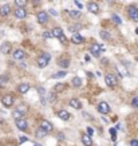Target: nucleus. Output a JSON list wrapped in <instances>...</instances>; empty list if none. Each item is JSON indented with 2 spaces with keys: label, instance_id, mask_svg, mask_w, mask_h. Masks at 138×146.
Wrapping results in <instances>:
<instances>
[{
  "label": "nucleus",
  "instance_id": "nucleus-1",
  "mask_svg": "<svg viewBox=\"0 0 138 146\" xmlns=\"http://www.w3.org/2000/svg\"><path fill=\"white\" fill-rule=\"evenodd\" d=\"M50 59H51V55H50L48 52L42 54V55L39 56V58H38V62H36L38 67H39V68H44L46 66L50 63Z\"/></svg>",
  "mask_w": 138,
  "mask_h": 146
},
{
  "label": "nucleus",
  "instance_id": "nucleus-2",
  "mask_svg": "<svg viewBox=\"0 0 138 146\" xmlns=\"http://www.w3.org/2000/svg\"><path fill=\"white\" fill-rule=\"evenodd\" d=\"M127 15H129V17L131 19L133 22H137L138 23V8L137 7L130 6L129 8H127Z\"/></svg>",
  "mask_w": 138,
  "mask_h": 146
},
{
  "label": "nucleus",
  "instance_id": "nucleus-3",
  "mask_svg": "<svg viewBox=\"0 0 138 146\" xmlns=\"http://www.w3.org/2000/svg\"><path fill=\"white\" fill-rule=\"evenodd\" d=\"M52 36H55V38H58L59 40H62V42H66V36H64V34H63V30H62V28H54V30H52Z\"/></svg>",
  "mask_w": 138,
  "mask_h": 146
},
{
  "label": "nucleus",
  "instance_id": "nucleus-4",
  "mask_svg": "<svg viewBox=\"0 0 138 146\" xmlns=\"http://www.w3.org/2000/svg\"><path fill=\"white\" fill-rule=\"evenodd\" d=\"M98 111L101 113V114H109V113H110V106H109L106 102H101L98 105Z\"/></svg>",
  "mask_w": 138,
  "mask_h": 146
},
{
  "label": "nucleus",
  "instance_id": "nucleus-5",
  "mask_svg": "<svg viewBox=\"0 0 138 146\" xmlns=\"http://www.w3.org/2000/svg\"><path fill=\"white\" fill-rule=\"evenodd\" d=\"M16 127H18L19 130H22V131H27V129H28L27 121H26V119H23V118L16 119Z\"/></svg>",
  "mask_w": 138,
  "mask_h": 146
},
{
  "label": "nucleus",
  "instance_id": "nucleus-6",
  "mask_svg": "<svg viewBox=\"0 0 138 146\" xmlns=\"http://www.w3.org/2000/svg\"><path fill=\"white\" fill-rule=\"evenodd\" d=\"M2 103L6 107H9V106H12V103H13V98H12V95H4L3 98H2Z\"/></svg>",
  "mask_w": 138,
  "mask_h": 146
},
{
  "label": "nucleus",
  "instance_id": "nucleus-7",
  "mask_svg": "<svg viewBox=\"0 0 138 146\" xmlns=\"http://www.w3.org/2000/svg\"><path fill=\"white\" fill-rule=\"evenodd\" d=\"M47 20H48V15H47V12L40 11L39 13H38V22H39L40 24H44V23H47Z\"/></svg>",
  "mask_w": 138,
  "mask_h": 146
},
{
  "label": "nucleus",
  "instance_id": "nucleus-8",
  "mask_svg": "<svg viewBox=\"0 0 138 146\" xmlns=\"http://www.w3.org/2000/svg\"><path fill=\"white\" fill-rule=\"evenodd\" d=\"M12 56H13V59H15V60H20V59H23V58L26 56V52H24L23 50L19 48V50H15V51H13V52H12Z\"/></svg>",
  "mask_w": 138,
  "mask_h": 146
},
{
  "label": "nucleus",
  "instance_id": "nucleus-9",
  "mask_svg": "<svg viewBox=\"0 0 138 146\" xmlns=\"http://www.w3.org/2000/svg\"><path fill=\"white\" fill-rule=\"evenodd\" d=\"M0 52H2V54H6V55L11 52V43L4 42V43L0 46Z\"/></svg>",
  "mask_w": 138,
  "mask_h": 146
},
{
  "label": "nucleus",
  "instance_id": "nucleus-10",
  "mask_svg": "<svg viewBox=\"0 0 138 146\" xmlns=\"http://www.w3.org/2000/svg\"><path fill=\"white\" fill-rule=\"evenodd\" d=\"M15 16L18 19H24L27 16V12H26V9L24 8H20V7H18V9H15Z\"/></svg>",
  "mask_w": 138,
  "mask_h": 146
},
{
  "label": "nucleus",
  "instance_id": "nucleus-11",
  "mask_svg": "<svg viewBox=\"0 0 138 146\" xmlns=\"http://www.w3.org/2000/svg\"><path fill=\"white\" fill-rule=\"evenodd\" d=\"M40 127L43 129V130H46L47 133H48V131H51V130H52V125L48 121H46V119H42V122H40Z\"/></svg>",
  "mask_w": 138,
  "mask_h": 146
},
{
  "label": "nucleus",
  "instance_id": "nucleus-12",
  "mask_svg": "<svg viewBox=\"0 0 138 146\" xmlns=\"http://www.w3.org/2000/svg\"><path fill=\"white\" fill-rule=\"evenodd\" d=\"M87 9L90 12H93V13H98L99 12V6L97 3H89L87 4Z\"/></svg>",
  "mask_w": 138,
  "mask_h": 146
},
{
  "label": "nucleus",
  "instance_id": "nucleus-13",
  "mask_svg": "<svg viewBox=\"0 0 138 146\" xmlns=\"http://www.w3.org/2000/svg\"><path fill=\"white\" fill-rule=\"evenodd\" d=\"M28 90H30V84H27V83H22L18 86V91L20 94H26Z\"/></svg>",
  "mask_w": 138,
  "mask_h": 146
},
{
  "label": "nucleus",
  "instance_id": "nucleus-14",
  "mask_svg": "<svg viewBox=\"0 0 138 146\" xmlns=\"http://www.w3.org/2000/svg\"><path fill=\"white\" fill-rule=\"evenodd\" d=\"M58 115H59V118L60 119H63V121H68L70 119V113L68 111H66V110H60L59 113H58Z\"/></svg>",
  "mask_w": 138,
  "mask_h": 146
},
{
  "label": "nucleus",
  "instance_id": "nucleus-15",
  "mask_svg": "<svg viewBox=\"0 0 138 146\" xmlns=\"http://www.w3.org/2000/svg\"><path fill=\"white\" fill-rule=\"evenodd\" d=\"M82 142L86 145V146H91V145H93V139H91V137H90V135L82 134Z\"/></svg>",
  "mask_w": 138,
  "mask_h": 146
},
{
  "label": "nucleus",
  "instance_id": "nucleus-16",
  "mask_svg": "<svg viewBox=\"0 0 138 146\" xmlns=\"http://www.w3.org/2000/svg\"><path fill=\"white\" fill-rule=\"evenodd\" d=\"M99 52H101V47H99L98 43H94L91 46V54L94 56H99Z\"/></svg>",
  "mask_w": 138,
  "mask_h": 146
},
{
  "label": "nucleus",
  "instance_id": "nucleus-17",
  "mask_svg": "<svg viewBox=\"0 0 138 146\" xmlns=\"http://www.w3.org/2000/svg\"><path fill=\"white\" fill-rule=\"evenodd\" d=\"M105 81H106V84H107V86H110V87H113L114 84H115V79H114L110 74H107L106 77H105Z\"/></svg>",
  "mask_w": 138,
  "mask_h": 146
},
{
  "label": "nucleus",
  "instance_id": "nucleus-18",
  "mask_svg": "<svg viewBox=\"0 0 138 146\" xmlns=\"http://www.w3.org/2000/svg\"><path fill=\"white\" fill-rule=\"evenodd\" d=\"M71 42H73L74 44H80L83 42V38L80 36L79 34H74L73 35V39H71Z\"/></svg>",
  "mask_w": 138,
  "mask_h": 146
},
{
  "label": "nucleus",
  "instance_id": "nucleus-19",
  "mask_svg": "<svg viewBox=\"0 0 138 146\" xmlns=\"http://www.w3.org/2000/svg\"><path fill=\"white\" fill-rule=\"evenodd\" d=\"M9 11H11L9 6H8V4H4V6L0 8V15H2V16H7L8 13H9Z\"/></svg>",
  "mask_w": 138,
  "mask_h": 146
},
{
  "label": "nucleus",
  "instance_id": "nucleus-20",
  "mask_svg": "<svg viewBox=\"0 0 138 146\" xmlns=\"http://www.w3.org/2000/svg\"><path fill=\"white\" fill-rule=\"evenodd\" d=\"M117 71H118V74H119L121 77H126V75L129 74V72H127V70L123 67L122 64H118V66H117Z\"/></svg>",
  "mask_w": 138,
  "mask_h": 146
},
{
  "label": "nucleus",
  "instance_id": "nucleus-21",
  "mask_svg": "<svg viewBox=\"0 0 138 146\" xmlns=\"http://www.w3.org/2000/svg\"><path fill=\"white\" fill-rule=\"evenodd\" d=\"M71 84H73L74 87H80L82 86V79L79 77H75V78H73V81H71Z\"/></svg>",
  "mask_w": 138,
  "mask_h": 146
},
{
  "label": "nucleus",
  "instance_id": "nucleus-22",
  "mask_svg": "<svg viewBox=\"0 0 138 146\" xmlns=\"http://www.w3.org/2000/svg\"><path fill=\"white\" fill-rule=\"evenodd\" d=\"M70 106L74 107V109H77V110H79L80 107H82V105H80V102L78 99H71L70 101Z\"/></svg>",
  "mask_w": 138,
  "mask_h": 146
},
{
  "label": "nucleus",
  "instance_id": "nucleus-23",
  "mask_svg": "<svg viewBox=\"0 0 138 146\" xmlns=\"http://www.w3.org/2000/svg\"><path fill=\"white\" fill-rule=\"evenodd\" d=\"M35 134H36V138H43L44 135L47 134V131H46V130H43L42 127H39V129L36 130V133H35Z\"/></svg>",
  "mask_w": 138,
  "mask_h": 146
},
{
  "label": "nucleus",
  "instance_id": "nucleus-24",
  "mask_svg": "<svg viewBox=\"0 0 138 146\" xmlns=\"http://www.w3.org/2000/svg\"><path fill=\"white\" fill-rule=\"evenodd\" d=\"M58 64L60 66V67H63V68H67L68 66H70V60L68 59H60Z\"/></svg>",
  "mask_w": 138,
  "mask_h": 146
},
{
  "label": "nucleus",
  "instance_id": "nucleus-25",
  "mask_svg": "<svg viewBox=\"0 0 138 146\" xmlns=\"http://www.w3.org/2000/svg\"><path fill=\"white\" fill-rule=\"evenodd\" d=\"M12 117H13L15 119H20L22 117H23L22 110H13V111H12Z\"/></svg>",
  "mask_w": 138,
  "mask_h": 146
},
{
  "label": "nucleus",
  "instance_id": "nucleus-26",
  "mask_svg": "<svg viewBox=\"0 0 138 146\" xmlns=\"http://www.w3.org/2000/svg\"><path fill=\"white\" fill-rule=\"evenodd\" d=\"M66 75H67L66 71H59V72H56V74L52 75V78H54V79H60V78H64Z\"/></svg>",
  "mask_w": 138,
  "mask_h": 146
},
{
  "label": "nucleus",
  "instance_id": "nucleus-27",
  "mask_svg": "<svg viewBox=\"0 0 138 146\" xmlns=\"http://www.w3.org/2000/svg\"><path fill=\"white\" fill-rule=\"evenodd\" d=\"M99 35H101V38H102V39H105V40H109L111 38L107 31H101V32H99Z\"/></svg>",
  "mask_w": 138,
  "mask_h": 146
},
{
  "label": "nucleus",
  "instance_id": "nucleus-28",
  "mask_svg": "<svg viewBox=\"0 0 138 146\" xmlns=\"http://www.w3.org/2000/svg\"><path fill=\"white\" fill-rule=\"evenodd\" d=\"M70 16L74 17V19H79L80 17V11H68Z\"/></svg>",
  "mask_w": 138,
  "mask_h": 146
},
{
  "label": "nucleus",
  "instance_id": "nucleus-29",
  "mask_svg": "<svg viewBox=\"0 0 138 146\" xmlns=\"http://www.w3.org/2000/svg\"><path fill=\"white\" fill-rule=\"evenodd\" d=\"M15 4L20 8H24L26 4H27V0H15Z\"/></svg>",
  "mask_w": 138,
  "mask_h": 146
},
{
  "label": "nucleus",
  "instance_id": "nucleus-30",
  "mask_svg": "<svg viewBox=\"0 0 138 146\" xmlns=\"http://www.w3.org/2000/svg\"><path fill=\"white\" fill-rule=\"evenodd\" d=\"M80 28H82V27H80V24H74V26H70L68 30H70L71 32H77V31L80 30Z\"/></svg>",
  "mask_w": 138,
  "mask_h": 146
},
{
  "label": "nucleus",
  "instance_id": "nucleus-31",
  "mask_svg": "<svg viewBox=\"0 0 138 146\" xmlns=\"http://www.w3.org/2000/svg\"><path fill=\"white\" fill-rule=\"evenodd\" d=\"M110 134H111V141L115 142L117 141V129H110Z\"/></svg>",
  "mask_w": 138,
  "mask_h": 146
},
{
  "label": "nucleus",
  "instance_id": "nucleus-32",
  "mask_svg": "<svg viewBox=\"0 0 138 146\" xmlns=\"http://www.w3.org/2000/svg\"><path fill=\"white\" fill-rule=\"evenodd\" d=\"M113 20H114V23H115V24H122V20H121V17L118 16V15H113Z\"/></svg>",
  "mask_w": 138,
  "mask_h": 146
},
{
  "label": "nucleus",
  "instance_id": "nucleus-33",
  "mask_svg": "<svg viewBox=\"0 0 138 146\" xmlns=\"http://www.w3.org/2000/svg\"><path fill=\"white\" fill-rule=\"evenodd\" d=\"M48 101H50L51 103H54V102L56 101V95H55L54 93H52V94H50V95H48Z\"/></svg>",
  "mask_w": 138,
  "mask_h": 146
},
{
  "label": "nucleus",
  "instance_id": "nucleus-34",
  "mask_svg": "<svg viewBox=\"0 0 138 146\" xmlns=\"http://www.w3.org/2000/svg\"><path fill=\"white\" fill-rule=\"evenodd\" d=\"M131 105H133V107H135V109H138V97L133 98V101H131Z\"/></svg>",
  "mask_w": 138,
  "mask_h": 146
},
{
  "label": "nucleus",
  "instance_id": "nucleus-35",
  "mask_svg": "<svg viewBox=\"0 0 138 146\" xmlns=\"http://www.w3.org/2000/svg\"><path fill=\"white\" fill-rule=\"evenodd\" d=\"M63 88H64V84L63 83H59V84H56V86H55V90L56 91H60V90H63Z\"/></svg>",
  "mask_w": 138,
  "mask_h": 146
},
{
  "label": "nucleus",
  "instance_id": "nucleus-36",
  "mask_svg": "<svg viewBox=\"0 0 138 146\" xmlns=\"http://www.w3.org/2000/svg\"><path fill=\"white\" fill-rule=\"evenodd\" d=\"M93 134H94V129L93 127H87V135L93 137Z\"/></svg>",
  "mask_w": 138,
  "mask_h": 146
},
{
  "label": "nucleus",
  "instance_id": "nucleus-37",
  "mask_svg": "<svg viewBox=\"0 0 138 146\" xmlns=\"http://www.w3.org/2000/svg\"><path fill=\"white\" fill-rule=\"evenodd\" d=\"M43 38H44V39H48V38H52V34H51V32H44V34H43Z\"/></svg>",
  "mask_w": 138,
  "mask_h": 146
},
{
  "label": "nucleus",
  "instance_id": "nucleus-38",
  "mask_svg": "<svg viewBox=\"0 0 138 146\" xmlns=\"http://www.w3.org/2000/svg\"><path fill=\"white\" fill-rule=\"evenodd\" d=\"M38 91H39V94H40L42 97H43V95H44V93H46V90H44L43 87H39V88H38Z\"/></svg>",
  "mask_w": 138,
  "mask_h": 146
},
{
  "label": "nucleus",
  "instance_id": "nucleus-39",
  "mask_svg": "<svg viewBox=\"0 0 138 146\" xmlns=\"http://www.w3.org/2000/svg\"><path fill=\"white\" fill-rule=\"evenodd\" d=\"M75 4L78 6V8H79V9H82V8H83V4L80 3V2H78V0H75Z\"/></svg>",
  "mask_w": 138,
  "mask_h": 146
},
{
  "label": "nucleus",
  "instance_id": "nucleus-40",
  "mask_svg": "<svg viewBox=\"0 0 138 146\" xmlns=\"http://www.w3.org/2000/svg\"><path fill=\"white\" fill-rule=\"evenodd\" d=\"M130 146H138V139H133L130 142Z\"/></svg>",
  "mask_w": 138,
  "mask_h": 146
},
{
  "label": "nucleus",
  "instance_id": "nucleus-41",
  "mask_svg": "<svg viewBox=\"0 0 138 146\" xmlns=\"http://www.w3.org/2000/svg\"><path fill=\"white\" fill-rule=\"evenodd\" d=\"M6 79H7L6 77H4V78H0V88L4 86V81H6Z\"/></svg>",
  "mask_w": 138,
  "mask_h": 146
},
{
  "label": "nucleus",
  "instance_id": "nucleus-42",
  "mask_svg": "<svg viewBox=\"0 0 138 146\" xmlns=\"http://www.w3.org/2000/svg\"><path fill=\"white\" fill-rule=\"evenodd\" d=\"M27 139H28L27 137H20V141H19V142H20V143H23V142H26Z\"/></svg>",
  "mask_w": 138,
  "mask_h": 146
},
{
  "label": "nucleus",
  "instance_id": "nucleus-43",
  "mask_svg": "<svg viewBox=\"0 0 138 146\" xmlns=\"http://www.w3.org/2000/svg\"><path fill=\"white\" fill-rule=\"evenodd\" d=\"M50 12H51L54 16H56V15H58V12H56V11H54V9H50Z\"/></svg>",
  "mask_w": 138,
  "mask_h": 146
},
{
  "label": "nucleus",
  "instance_id": "nucleus-44",
  "mask_svg": "<svg viewBox=\"0 0 138 146\" xmlns=\"http://www.w3.org/2000/svg\"><path fill=\"white\" fill-rule=\"evenodd\" d=\"M58 137H59V139H63V138H64V134H62V133H59V135H58Z\"/></svg>",
  "mask_w": 138,
  "mask_h": 146
},
{
  "label": "nucleus",
  "instance_id": "nucleus-45",
  "mask_svg": "<svg viewBox=\"0 0 138 146\" xmlns=\"http://www.w3.org/2000/svg\"><path fill=\"white\" fill-rule=\"evenodd\" d=\"M34 4H35V6H38V0H34Z\"/></svg>",
  "mask_w": 138,
  "mask_h": 146
},
{
  "label": "nucleus",
  "instance_id": "nucleus-46",
  "mask_svg": "<svg viewBox=\"0 0 138 146\" xmlns=\"http://www.w3.org/2000/svg\"><path fill=\"white\" fill-rule=\"evenodd\" d=\"M6 146H15V145H12V143H8V145H6Z\"/></svg>",
  "mask_w": 138,
  "mask_h": 146
},
{
  "label": "nucleus",
  "instance_id": "nucleus-47",
  "mask_svg": "<svg viewBox=\"0 0 138 146\" xmlns=\"http://www.w3.org/2000/svg\"><path fill=\"white\" fill-rule=\"evenodd\" d=\"M135 34H137V35H138V28H137V30H135Z\"/></svg>",
  "mask_w": 138,
  "mask_h": 146
},
{
  "label": "nucleus",
  "instance_id": "nucleus-48",
  "mask_svg": "<svg viewBox=\"0 0 138 146\" xmlns=\"http://www.w3.org/2000/svg\"><path fill=\"white\" fill-rule=\"evenodd\" d=\"M137 60H138V58H137Z\"/></svg>",
  "mask_w": 138,
  "mask_h": 146
},
{
  "label": "nucleus",
  "instance_id": "nucleus-49",
  "mask_svg": "<svg viewBox=\"0 0 138 146\" xmlns=\"http://www.w3.org/2000/svg\"><path fill=\"white\" fill-rule=\"evenodd\" d=\"M35 146H38V145H35Z\"/></svg>",
  "mask_w": 138,
  "mask_h": 146
}]
</instances>
